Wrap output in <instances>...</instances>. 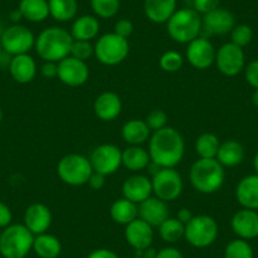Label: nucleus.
Wrapping results in <instances>:
<instances>
[{
	"label": "nucleus",
	"instance_id": "b1692460",
	"mask_svg": "<svg viewBox=\"0 0 258 258\" xmlns=\"http://www.w3.org/2000/svg\"><path fill=\"white\" fill-rule=\"evenodd\" d=\"M9 73L12 78L19 84H28L36 78L37 63L28 53L13 56L9 66Z\"/></svg>",
	"mask_w": 258,
	"mask_h": 258
},
{
	"label": "nucleus",
	"instance_id": "7ed1b4c3",
	"mask_svg": "<svg viewBox=\"0 0 258 258\" xmlns=\"http://www.w3.org/2000/svg\"><path fill=\"white\" fill-rule=\"evenodd\" d=\"M188 178L192 187L199 192L214 194L224 185V167L217 158H199L191 166Z\"/></svg>",
	"mask_w": 258,
	"mask_h": 258
},
{
	"label": "nucleus",
	"instance_id": "423d86ee",
	"mask_svg": "<svg viewBox=\"0 0 258 258\" xmlns=\"http://www.w3.org/2000/svg\"><path fill=\"white\" fill-rule=\"evenodd\" d=\"M93 173L90 160L79 153L66 155L58 161L57 175L62 182L70 186H83L88 183Z\"/></svg>",
	"mask_w": 258,
	"mask_h": 258
},
{
	"label": "nucleus",
	"instance_id": "cd10ccee",
	"mask_svg": "<svg viewBox=\"0 0 258 258\" xmlns=\"http://www.w3.org/2000/svg\"><path fill=\"white\" fill-rule=\"evenodd\" d=\"M150 163V152L141 146H129L121 151V165L129 171L138 172L147 168Z\"/></svg>",
	"mask_w": 258,
	"mask_h": 258
},
{
	"label": "nucleus",
	"instance_id": "8fccbe9b",
	"mask_svg": "<svg viewBox=\"0 0 258 258\" xmlns=\"http://www.w3.org/2000/svg\"><path fill=\"white\" fill-rule=\"evenodd\" d=\"M192 217H194L192 213H191L190 209H187V208H182V209L178 210L177 214H176V219H178L182 224L185 225L192 219Z\"/></svg>",
	"mask_w": 258,
	"mask_h": 258
},
{
	"label": "nucleus",
	"instance_id": "a878e982",
	"mask_svg": "<svg viewBox=\"0 0 258 258\" xmlns=\"http://www.w3.org/2000/svg\"><path fill=\"white\" fill-rule=\"evenodd\" d=\"M244 147L235 140H227L220 143L217 153V161L223 167H235L244 160Z\"/></svg>",
	"mask_w": 258,
	"mask_h": 258
},
{
	"label": "nucleus",
	"instance_id": "aec40b11",
	"mask_svg": "<svg viewBox=\"0 0 258 258\" xmlns=\"http://www.w3.org/2000/svg\"><path fill=\"white\" fill-rule=\"evenodd\" d=\"M232 229L240 239L249 240L258 237V213L257 210H238L230 220Z\"/></svg>",
	"mask_w": 258,
	"mask_h": 258
},
{
	"label": "nucleus",
	"instance_id": "4468645a",
	"mask_svg": "<svg viewBox=\"0 0 258 258\" xmlns=\"http://www.w3.org/2000/svg\"><path fill=\"white\" fill-rule=\"evenodd\" d=\"M215 49L214 44L204 37H198L190 43H187L186 48V59L192 68L198 70H207L215 62Z\"/></svg>",
	"mask_w": 258,
	"mask_h": 258
},
{
	"label": "nucleus",
	"instance_id": "f8f14e48",
	"mask_svg": "<svg viewBox=\"0 0 258 258\" xmlns=\"http://www.w3.org/2000/svg\"><path fill=\"white\" fill-rule=\"evenodd\" d=\"M90 163L94 172L109 176L115 173L121 166V151L114 145L98 146L90 155Z\"/></svg>",
	"mask_w": 258,
	"mask_h": 258
},
{
	"label": "nucleus",
	"instance_id": "9d476101",
	"mask_svg": "<svg viewBox=\"0 0 258 258\" xmlns=\"http://www.w3.org/2000/svg\"><path fill=\"white\" fill-rule=\"evenodd\" d=\"M0 43L3 51L12 56L28 53L36 44V37L33 32L22 24H13L4 29L0 37Z\"/></svg>",
	"mask_w": 258,
	"mask_h": 258
},
{
	"label": "nucleus",
	"instance_id": "2f4dec72",
	"mask_svg": "<svg viewBox=\"0 0 258 258\" xmlns=\"http://www.w3.org/2000/svg\"><path fill=\"white\" fill-rule=\"evenodd\" d=\"M49 16L57 22H70L79 12L78 0H48Z\"/></svg>",
	"mask_w": 258,
	"mask_h": 258
},
{
	"label": "nucleus",
	"instance_id": "58836bf2",
	"mask_svg": "<svg viewBox=\"0 0 258 258\" xmlns=\"http://www.w3.org/2000/svg\"><path fill=\"white\" fill-rule=\"evenodd\" d=\"M70 56L86 62L91 58V56H94V46L89 41H74Z\"/></svg>",
	"mask_w": 258,
	"mask_h": 258
},
{
	"label": "nucleus",
	"instance_id": "f3484780",
	"mask_svg": "<svg viewBox=\"0 0 258 258\" xmlns=\"http://www.w3.org/2000/svg\"><path fill=\"white\" fill-rule=\"evenodd\" d=\"M138 218L148 223L151 227L158 228L170 218V208L167 203L158 199L157 197H150L138 204Z\"/></svg>",
	"mask_w": 258,
	"mask_h": 258
},
{
	"label": "nucleus",
	"instance_id": "20e7f679",
	"mask_svg": "<svg viewBox=\"0 0 258 258\" xmlns=\"http://www.w3.org/2000/svg\"><path fill=\"white\" fill-rule=\"evenodd\" d=\"M167 33L177 43H190L200 37L203 29L202 16L195 9H178L166 23Z\"/></svg>",
	"mask_w": 258,
	"mask_h": 258
},
{
	"label": "nucleus",
	"instance_id": "79ce46f5",
	"mask_svg": "<svg viewBox=\"0 0 258 258\" xmlns=\"http://www.w3.org/2000/svg\"><path fill=\"white\" fill-rule=\"evenodd\" d=\"M245 81L252 86L254 90H258V58L253 59L244 68Z\"/></svg>",
	"mask_w": 258,
	"mask_h": 258
},
{
	"label": "nucleus",
	"instance_id": "a18cd8bd",
	"mask_svg": "<svg viewBox=\"0 0 258 258\" xmlns=\"http://www.w3.org/2000/svg\"><path fill=\"white\" fill-rule=\"evenodd\" d=\"M12 219H13V214H12L11 208L0 202V228H7L11 225Z\"/></svg>",
	"mask_w": 258,
	"mask_h": 258
},
{
	"label": "nucleus",
	"instance_id": "37998d69",
	"mask_svg": "<svg viewBox=\"0 0 258 258\" xmlns=\"http://www.w3.org/2000/svg\"><path fill=\"white\" fill-rule=\"evenodd\" d=\"M135 31V26L129 19H119L114 26V33L128 39Z\"/></svg>",
	"mask_w": 258,
	"mask_h": 258
},
{
	"label": "nucleus",
	"instance_id": "3c124183",
	"mask_svg": "<svg viewBox=\"0 0 258 258\" xmlns=\"http://www.w3.org/2000/svg\"><path fill=\"white\" fill-rule=\"evenodd\" d=\"M12 58H13V56H12V54H9L8 52H6V51H2V53H0V68L2 69L8 68L9 69Z\"/></svg>",
	"mask_w": 258,
	"mask_h": 258
},
{
	"label": "nucleus",
	"instance_id": "f03ea898",
	"mask_svg": "<svg viewBox=\"0 0 258 258\" xmlns=\"http://www.w3.org/2000/svg\"><path fill=\"white\" fill-rule=\"evenodd\" d=\"M73 42L74 38L69 31L61 27H49L37 37L34 48L43 61L59 62L70 56Z\"/></svg>",
	"mask_w": 258,
	"mask_h": 258
},
{
	"label": "nucleus",
	"instance_id": "de8ad7c7",
	"mask_svg": "<svg viewBox=\"0 0 258 258\" xmlns=\"http://www.w3.org/2000/svg\"><path fill=\"white\" fill-rule=\"evenodd\" d=\"M88 183L93 190H100V188H103L104 185H105V176L101 175V173L94 172L93 171Z\"/></svg>",
	"mask_w": 258,
	"mask_h": 258
},
{
	"label": "nucleus",
	"instance_id": "6e6552de",
	"mask_svg": "<svg viewBox=\"0 0 258 258\" xmlns=\"http://www.w3.org/2000/svg\"><path fill=\"white\" fill-rule=\"evenodd\" d=\"M219 228L210 215H194L185 225V239L195 248H207L217 240Z\"/></svg>",
	"mask_w": 258,
	"mask_h": 258
},
{
	"label": "nucleus",
	"instance_id": "39448f33",
	"mask_svg": "<svg viewBox=\"0 0 258 258\" xmlns=\"http://www.w3.org/2000/svg\"><path fill=\"white\" fill-rule=\"evenodd\" d=\"M34 234L24 224H11L0 234V254L4 258H26L33 249Z\"/></svg>",
	"mask_w": 258,
	"mask_h": 258
},
{
	"label": "nucleus",
	"instance_id": "5fc2aeb1",
	"mask_svg": "<svg viewBox=\"0 0 258 258\" xmlns=\"http://www.w3.org/2000/svg\"><path fill=\"white\" fill-rule=\"evenodd\" d=\"M252 103L255 106H258V90H254L252 94Z\"/></svg>",
	"mask_w": 258,
	"mask_h": 258
},
{
	"label": "nucleus",
	"instance_id": "13d9d810",
	"mask_svg": "<svg viewBox=\"0 0 258 258\" xmlns=\"http://www.w3.org/2000/svg\"><path fill=\"white\" fill-rule=\"evenodd\" d=\"M2 51H3V47H2V43H0V53H2Z\"/></svg>",
	"mask_w": 258,
	"mask_h": 258
},
{
	"label": "nucleus",
	"instance_id": "ddd939ff",
	"mask_svg": "<svg viewBox=\"0 0 258 258\" xmlns=\"http://www.w3.org/2000/svg\"><path fill=\"white\" fill-rule=\"evenodd\" d=\"M89 71L86 62L80 61L73 56H69L58 62V74L57 78L62 84L70 88L83 86L89 80Z\"/></svg>",
	"mask_w": 258,
	"mask_h": 258
},
{
	"label": "nucleus",
	"instance_id": "a19ab883",
	"mask_svg": "<svg viewBox=\"0 0 258 258\" xmlns=\"http://www.w3.org/2000/svg\"><path fill=\"white\" fill-rule=\"evenodd\" d=\"M194 9L200 14V16H204V14L210 13V12L215 11L217 8L220 7V0H192Z\"/></svg>",
	"mask_w": 258,
	"mask_h": 258
},
{
	"label": "nucleus",
	"instance_id": "603ef678",
	"mask_svg": "<svg viewBox=\"0 0 258 258\" xmlns=\"http://www.w3.org/2000/svg\"><path fill=\"white\" fill-rule=\"evenodd\" d=\"M9 18H11V21L13 22V23L18 24V22L21 21V19H23V16H22L21 11L17 8V9H14V11L11 12V14H9Z\"/></svg>",
	"mask_w": 258,
	"mask_h": 258
},
{
	"label": "nucleus",
	"instance_id": "412c9836",
	"mask_svg": "<svg viewBox=\"0 0 258 258\" xmlns=\"http://www.w3.org/2000/svg\"><path fill=\"white\" fill-rule=\"evenodd\" d=\"M121 99L113 91L101 93L94 101V113L103 121L115 120L121 113Z\"/></svg>",
	"mask_w": 258,
	"mask_h": 258
},
{
	"label": "nucleus",
	"instance_id": "e433bc0d",
	"mask_svg": "<svg viewBox=\"0 0 258 258\" xmlns=\"http://www.w3.org/2000/svg\"><path fill=\"white\" fill-rule=\"evenodd\" d=\"M183 64L182 54L176 51H167L161 56L160 68L165 73H177Z\"/></svg>",
	"mask_w": 258,
	"mask_h": 258
},
{
	"label": "nucleus",
	"instance_id": "49530a36",
	"mask_svg": "<svg viewBox=\"0 0 258 258\" xmlns=\"http://www.w3.org/2000/svg\"><path fill=\"white\" fill-rule=\"evenodd\" d=\"M155 258H183L182 253L175 247H166L162 248L161 250H158L156 253Z\"/></svg>",
	"mask_w": 258,
	"mask_h": 258
},
{
	"label": "nucleus",
	"instance_id": "4d7b16f0",
	"mask_svg": "<svg viewBox=\"0 0 258 258\" xmlns=\"http://www.w3.org/2000/svg\"><path fill=\"white\" fill-rule=\"evenodd\" d=\"M4 29H6V28H4ZM4 29H3V28H2V26H0V37H2V34H3Z\"/></svg>",
	"mask_w": 258,
	"mask_h": 258
},
{
	"label": "nucleus",
	"instance_id": "c85d7f7f",
	"mask_svg": "<svg viewBox=\"0 0 258 258\" xmlns=\"http://www.w3.org/2000/svg\"><path fill=\"white\" fill-rule=\"evenodd\" d=\"M18 9L23 19L32 23H41L49 17L48 0H21Z\"/></svg>",
	"mask_w": 258,
	"mask_h": 258
},
{
	"label": "nucleus",
	"instance_id": "bb28decb",
	"mask_svg": "<svg viewBox=\"0 0 258 258\" xmlns=\"http://www.w3.org/2000/svg\"><path fill=\"white\" fill-rule=\"evenodd\" d=\"M151 137V129L141 119H131L121 126V138L129 146H141Z\"/></svg>",
	"mask_w": 258,
	"mask_h": 258
},
{
	"label": "nucleus",
	"instance_id": "7c9ffc66",
	"mask_svg": "<svg viewBox=\"0 0 258 258\" xmlns=\"http://www.w3.org/2000/svg\"><path fill=\"white\" fill-rule=\"evenodd\" d=\"M110 217L115 223L126 225L138 218V204L125 199H118L111 204Z\"/></svg>",
	"mask_w": 258,
	"mask_h": 258
},
{
	"label": "nucleus",
	"instance_id": "bf43d9fd",
	"mask_svg": "<svg viewBox=\"0 0 258 258\" xmlns=\"http://www.w3.org/2000/svg\"><path fill=\"white\" fill-rule=\"evenodd\" d=\"M133 258H142V257H137V255H136V257H133Z\"/></svg>",
	"mask_w": 258,
	"mask_h": 258
},
{
	"label": "nucleus",
	"instance_id": "f257e3e1",
	"mask_svg": "<svg viewBox=\"0 0 258 258\" xmlns=\"http://www.w3.org/2000/svg\"><path fill=\"white\" fill-rule=\"evenodd\" d=\"M151 161L161 168H175L185 155V141L177 129L165 126L150 137Z\"/></svg>",
	"mask_w": 258,
	"mask_h": 258
},
{
	"label": "nucleus",
	"instance_id": "72a5a7b5",
	"mask_svg": "<svg viewBox=\"0 0 258 258\" xmlns=\"http://www.w3.org/2000/svg\"><path fill=\"white\" fill-rule=\"evenodd\" d=\"M158 232L166 243H176L185 238V224L176 218H168L158 227Z\"/></svg>",
	"mask_w": 258,
	"mask_h": 258
},
{
	"label": "nucleus",
	"instance_id": "c9c22d12",
	"mask_svg": "<svg viewBox=\"0 0 258 258\" xmlns=\"http://www.w3.org/2000/svg\"><path fill=\"white\" fill-rule=\"evenodd\" d=\"M225 258H253V249L249 243L244 239L232 240L227 244L224 250Z\"/></svg>",
	"mask_w": 258,
	"mask_h": 258
},
{
	"label": "nucleus",
	"instance_id": "393cba45",
	"mask_svg": "<svg viewBox=\"0 0 258 258\" xmlns=\"http://www.w3.org/2000/svg\"><path fill=\"white\" fill-rule=\"evenodd\" d=\"M100 32V23L95 16H85L78 17L74 21L71 27V36L74 41H89L96 38Z\"/></svg>",
	"mask_w": 258,
	"mask_h": 258
},
{
	"label": "nucleus",
	"instance_id": "6ab92c4d",
	"mask_svg": "<svg viewBox=\"0 0 258 258\" xmlns=\"http://www.w3.org/2000/svg\"><path fill=\"white\" fill-rule=\"evenodd\" d=\"M121 192H123V198L136 204H141L146 199L152 197V180L145 175L129 176L123 182Z\"/></svg>",
	"mask_w": 258,
	"mask_h": 258
},
{
	"label": "nucleus",
	"instance_id": "9b49d317",
	"mask_svg": "<svg viewBox=\"0 0 258 258\" xmlns=\"http://www.w3.org/2000/svg\"><path fill=\"white\" fill-rule=\"evenodd\" d=\"M215 66L218 71L228 78L237 76L245 68V54L242 47L228 42L224 43L215 54Z\"/></svg>",
	"mask_w": 258,
	"mask_h": 258
},
{
	"label": "nucleus",
	"instance_id": "473e14b6",
	"mask_svg": "<svg viewBox=\"0 0 258 258\" xmlns=\"http://www.w3.org/2000/svg\"><path fill=\"white\" fill-rule=\"evenodd\" d=\"M219 147L220 141L214 133H203L195 142V151L199 158H215Z\"/></svg>",
	"mask_w": 258,
	"mask_h": 258
},
{
	"label": "nucleus",
	"instance_id": "a211bd4d",
	"mask_svg": "<svg viewBox=\"0 0 258 258\" xmlns=\"http://www.w3.org/2000/svg\"><path fill=\"white\" fill-rule=\"evenodd\" d=\"M24 225L34 235L47 233L52 224V213L47 205L42 203H34L29 205L24 213Z\"/></svg>",
	"mask_w": 258,
	"mask_h": 258
},
{
	"label": "nucleus",
	"instance_id": "dca6fc26",
	"mask_svg": "<svg viewBox=\"0 0 258 258\" xmlns=\"http://www.w3.org/2000/svg\"><path fill=\"white\" fill-rule=\"evenodd\" d=\"M124 237L126 243L136 250H142L148 247H152L153 243V227L148 223L137 218L132 223L125 225Z\"/></svg>",
	"mask_w": 258,
	"mask_h": 258
},
{
	"label": "nucleus",
	"instance_id": "052dcab7",
	"mask_svg": "<svg viewBox=\"0 0 258 258\" xmlns=\"http://www.w3.org/2000/svg\"><path fill=\"white\" fill-rule=\"evenodd\" d=\"M186 2H192V0H186Z\"/></svg>",
	"mask_w": 258,
	"mask_h": 258
},
{
	"label": "nucleus",
	"instance_id": "864d4df0",
	"mask_svg": "<svg viewBox=\"0 0 258 258\" xmlns=\"http://www.w3.org/2000/svg\"><path fill=\"white\" fill-rule=\"evenodd\" d=\"M253 167H254L255 175H258V152L255 153L254 158H253Z\"/></svg>",
	"mask_w": 258,
	"mask_h": 258
},
{
	"label": "nucleus",
	"instance_id": "5701e85b",
	"mask_svg": "<svg viewBox=\"0 0 258 258\" xmlns=\"http://www.w3.org/2000/svg\"><path fill=\"white\" fill-rule=\"evenodd\" d=\"M143 11L148 21L152 23H167L177 11V0H145Z\"/></svg>",
	"mask_w": 258,
	"mask_h": 258
},
{
	"label": "nucleus",
	"instance_id": "0eeeda50",
	"mask_svg": "<svg viewBox=\"0 0 258 258\" xmlns=\"http://www.w3.org/2000/svg\"><path fill=\"white\" fill-rule=\"evenodd\" d=\"M129 54V42L126 38L113 33L99 37L94 46V56L105 66H116Z\"/></svg>",
	"mask_w": 258,
	"mask_h": 258
},
{
	"label": "nucleus",
	"instance_id": "f704fd0d",
	"mask_svg": "<svg viewBox=\"0 0 258 258\" xmlns=\"http://www.w3.org/2000/svg\"><path fill=\"white\" fill-rule=\"evenodd\" d=\"M90 7L98 18L109 19L118 14L120 0H90Z\"/></svg>",
	"mask_w": 258,
	"mask_h": 258
},
{
	"label": "nucleus",
	"instance_id": "09e8293b",
	"mask_svg": "<svg viewBox=\"0 0 258 258\" xmlns=\"http://www.w3.org/2000/svg\"><path fill=\"white\" fill-rule=\"evenodd\" d=\"M86 258H119V255L111 249L99 248V249H95L91 253H89V255Z\"/></svg>",
	"mask_w": 258,
	"mask_h": 258
},
{
	"label": "nucleus",
	"instance_id": "1a4fd4ad",
	"mask_svg": "<svg viewBox=\"0 0 258 258\" xmlns=\"http://www.w3.org/2000/svg\"><path fill=\"white\" fill-rule=\"evenodd\" d=\"M151 180L155 197L163 202H173L182 194V177L175 168H160Z\"/></svg>",
	"mask_w": 258,
	"mask_h": 258
},
{
	"label": "nucleus",
	"instance_id": "4be33fe9",
	"mask_svg": "<svg viewBox=\"0 0 258 258\" xmlns=\"http://www.w3.org/2000/svg\"><path fill=\"white\" fill-rule=\"evenodd\" d=\"M235 199L243 209L258 210V175H248L238 182Z\"/></svg>",
	"mask_w": 258,
	"mask_h": 258
},
{
	"label": "nucleus",
	"instance_id": "4c0bfd02",
	"mask_svg": "<svg viewBox=\"0 0 258 258\" xmlns=\"http://www.w3.org/2000/svg\"><path fill=\"white\" fill-rule=\"evenodd\" d=\"M230 39H232L230 41L232 43L243 48L252 42L253 29L248 24H235V27L230 32Z\"/></svg>",
	"mask_w": 258,
	"mask_h": 258
},
{
	"label": "nucleus",
	"instance_id": "2eb2a0df",
	"mask_svg": "<svg viewBox=\"0 0 258 258\" xmlns=\"http://www.w3.org/2000/svg\"><path fill=\"white\" fill-rule=\"evenodd\" d=\"M202 19L203 28L212 36H224V34L230 33L235 27L234 14L222 7L210 13L204 14Z\"/></svg>",
	"mask_w": 258,
	"mask_h": 258
},
{
	"label": "nucleus",
	"instance_id": "c756f323",
	"mask_svg": "<svg viewBox=\"0 0 258 258\" xmlns=\"http://www.w3.org/2000/svg\"><path fill=\"white\" fill-rule=\"evenodd\" d=\"M33 250L39 258H57L62 252L59 239L48 233L34 235Z\"/></svg>",
	"mask_w": 258,
	"mask_h": 258
},
{
	"label": "nucleus",
	"instance_id": "c03bdc74",
	"mask_svg": "<svg viewBox=\"0 0 258 258\" xmlns=\"http://www.w3.org/2000/svg\"><path fill=\"white\" fill-rule=\"evenodd\" d=\"M41 74L46 79L57 78V74H58V62L44 61V63L41 66Z\"/></svg>",
	"mask_w": 258,
	"mask_h": 258
},
{
	"label": "nucleus",
	"instance_id": "6e6d98bb",
	"mask_svg": "<svg viewBox=\"0 0 258 258\" xmlns=\"http://www.w3.org/2000/svg\"><path fill=\"white\" fill-rule=\"evenodd\" d=\"M2 120H3V110L0 108V123H2Z\"/></svg>",
	"mask_w": 258,
	"mask_h": 258
},
{
	"label": "nucleus",
	"instance_id": "ea45409f",
	"mask_svg": "<svg viewBox=\"0 0 258 258\" xmlns=\"http://www.w3.org/2000/svg\"><path fill=\"white\" fill-rule=\"evenodd\" d=\"M167 114L162 109H155L146 116L145 121L147 123L148 128L151 129V132H156V131H160V129L167 126Z\"/></svg>",
	"mask_w": 258,
	"mask_h": 258
}]
</instances>
